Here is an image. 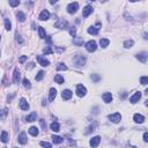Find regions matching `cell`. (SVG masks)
Returning <instances> with one entry per match:
<instances>
[{"label": "cell", "instance_id": "7a4b0ae2", "mask_svg": "<svg viewBox=\"0 0 148 148\" xmlns=\"http://www.w3.org/2000/svg\"><path fill=\"white\" fill-rule=\"evenodd\" d=\"M86 49H87L88 52H94L97 49V44L95 41H89L86 43Z\"/></svg>", "mask_w": 148, "mask_h": 148}, {"label": "cell", "instance_id": "cb8c5ba5", "mask_svg": "<svg viewBox=\"0 0 148 148\" xmlns=\"http://www.w3.org/2000/svg\"><path fill=\"white\" fill-rule=\"evenodd\" d=\"M26 119H27V121H35L36 119H37V113L36 112H31L30 115L29 116H27V118H26Z\"/></svg>", "mask_w": 148, "mask_h": 148}, {"label": "cell", "instance_id": "83f0119b", "mask_svg": "<svg viewBox=\"0 0 148 148\" xmlns=\"http://www.w3.org/2000/svg\"><path fill=\"white\" fill-rule=\"evenodd\" d=\"M110 41L108 38H101L100 39V45H101L102 47H107L108 45H109Z\"/></svg>", "mask_w": 148, "mask_h": 148}, {"label": "cell", "instance_id": "7bdbcfd3", "mask_svg": "<svg viewBox=\"0 0 148 148\" xmlns=\"http://www.w3.org/2000/svg\"><path fill=\"white\" fill-rule=\"evenodd\" d=\"M15 37H16V42H17V43H19V44H23V39H22V37L19 35V34H16V35H15Z\"/></svg>", "mask_w": 148, "mask_h": 148}, {"label": "cell", "instance_id": "44dd1931", "mask_svg": "<svg viewBox=\"0 0 148 148\" xmlns=\"http://www.w3.org/2000/svg\"><path fill=\"white\" fill-rule=\"evenodd\" d=\"M56 96H57V90H56L55 88H51V89H50V93H49V101L52 102L53 100L56 98Z\"/></svg>", "mask_w": 148, "mask_h": 148}, {"label": "cell", "instance_id": "5bb4252c", "mask_svg": "<svg viewBox=\"0 0 148 148\" xmlns=\"http://www.w3.org/2000/svg\"><path fill=\"white\" fill-rule=\"evenodd\" d=\"M135 57H137L138 60L141 61V63H143V64L147 61V52H140V53H138Z\"/></svg>", "mask_w": 148, "mask_h": 148}, {"label": "cell", "instance_id": "11a10c76", "mask_svg": "<svg viewBox=\"0 0 148 148\" xmlns=\"http://www.w3.org/2000/svg\"><path fill=\"white\" fill-rule=\"evenodd\" d=\"M4 148H7V147H4Z\"/></svg>", "mask_w": 148, "mask_h": 148}, {"label": "cell", "instance_id": "603a6c76", "mask_svg": "<svg viewBox=\"0 0 148 148\" xmlns=\"http://www.w3.org/2000/svg\"><path fill=\"white\" fill-rule=\"evenodd\" d=\"M28 132H29V134H31L33 137H37V135H38V130L35 126H31L30 129L28 130Z\"/></svg>", "mask_w": 148, "mask_h": 148}, {"label": "cell", "instance_id": "ba28073f", "mask_svg": "<svg viewBox=\"0 0 148 148\" xmlns=\"http://www.w3.org/2000/svg\"><path fill=\"white\" fill-rule=\"evenodd\" d=\"M100 27H101V23H97V26L95 27H89L88 28V34H90V35H97L100 31Z\"/></svg>", "mask_w": 148, "mask_h": 148}, {"label": "cell", "instance_id": "4316f807", "mask_svg": "<svg viewBox=\"0 0 148 148\" xmlns=\"http://www.w3.org/2000/svg\"><path fill=\"white\" fill-rule=\"evenodd\" d=\"M133 45H134V41L133 39H127V41L124 42V47H126V49H131Z\"/></svg>", "mask_w": 148, "mask_h": 148}, {"label": "cell", "instance_id": "d590c367", "mask_svg": "<svg viewBox=\"0 0 148 148\" xmlns=\"http://www.w3.org/2000/svg\"><path fill=\"white\" fill-rule=\"evenodd\" d=\"M39 145H41L43 148H51V147H52V146H51V143L47 142V141H41V142H39Z\"/></svg>", "mask_w": 148, "mask_h": 148}, {"label": "cell", "instance_id": "db71d44e", "mask_svg": "<svg viewBox=\"0 0 148 148\" xmlns=\"http://www.w3.org/2000/svg\"><path fill=\"white\" fill-rule=\"evenodd\" d=\"M126 148H137V147H134V146H127Z\"/></svg>", "mask_w": 148, "mask_h": 148}, {"label": "cell", "instance_id": "836d02e7", "mask_svg": "<svg viewBox=\"0 0 148 148\" xmlns=\"http://www.w3.org/2000/svg\"><path fill=\"white\" fill-rule=\"evenodd\" d=\"M57 71H67V66H66L65 64H63V63L58 64V66H57Z\"/></svg>", "mask_w": 148, "mask_h": 148}, {"label": "cell", "instance_id": "e0dca14e", "mask_svg": "<svg viewBox=\"0 0 148 148\" xmlns=\"http://www.w3.org/2000/svg\"><path fill=\"white\" fill-rule=\"evenodd\" d=\"M133 119H134V121L138 124H142L143 121H145V117H143L142 115H140V113H135V115L133 116Z\"/></svg>", "mask_w": 148, "mask_h": 148}, {"label": "cell", "instance_id": "ee69618b", "mask_svg": "<svg viewBox=\"0 0 148 148\" xmlns=\"http://www.w3.org/2000/svg\"><path fill=\"white\" fill-rule=\"evenodd\" d=\"M44 53H46V55H51V53H53V51H52V49L50 46H47L46 49H44Z\"/></svg>", "mask_w": 148, "mask_h": 148}, {"label": "cell", "instance_id": "f907efd6", "mask_svg": "<svg viewBox=\"0 0 148 148\" xmlns=\"http://www.w3.org/2000/svg\"><path fill=\"white\" fill-rule=\"evenodd\" d=\"M56 51H57V52H63L64 49H60V47H56Z\"/></svg>", "mask_w": 148, "mask_h": 148}, {"label": "cell", "instance_id": "ffe728a7", "mask_svg": "<svg viewBox=\"0 0 148 148\" xmlns=\"http://www.w3.org/2000/svg\"><path fill=\"white\" fill-rule=\"evenodd\" d=\"M63 98L65 100V101H67V100H71L72 98V91L69 90V89H66V90L63 91Z\"/></svg>", "mask_w": 148, "mask_h": 148}, {"label": "cell", "instance_id": "816d5d0a", "mask_svg": "<svg viewBox=\"0 0 148 148\" xmlns=\"http://www.w3.org/2000/svg\"><path fill=\"white\" fill-rule=\"evenodd\" d=\"M14 96H15V94H12V95H11V96H8V101H11V100H12V98H13Z\"/></svg>", "mask_w": 148, "mask_h": 148}, {"label": "cell", "instance_id": "484cf974", "mask_svg": "<svg viewBox=\"0 0 148 148\" xmlns=\"http://www.w3.org/2000/svg\"><path fill=\"white\" fill-rule=\"evenodd\" d=\"M73 43L77 45V46H82L83 45V39L80 38V37H74L73 38Z\"/></svg>", "mask_w": 148, "mask_h": 148}, {"label": "cell", "instance_id": "bcb514c9", "mask_svg": "<svg viewBox=\"0 0 148 148\" xmlns=\"http://www.w3.org/2000/svg\"><path fill=\"white\" fill-rule=\"evenodd\" d=\"M27 58H28L27 56H22V57H20V63H21V64H23L26 60H27Z\"/></svg>", "mask_w": 148, "mask_h": 148}, {"label": "cell", "instance_id": "d6a6232c", "mask_svg": "<svg viewBox=\"0 0 148 148\" xmlns=\"http://www.w3.org/2000/svg\"><path fill=\"white\" fill-rule=\"evenodd\" d=\"M7 115H8V111H7V109L0 110V119H5V118L7 117Z\"/></svg>", "mask_w": 148, "mask_h": 148}, {"label": "cell", "instance_id": "4dcf8cb0", "mask_svg": "<svg viewBox=\"0 0 148 148\" xmlns=\"http://www.w3.org/2000/svg\"><path fill=\"white\" fill-rule=\"evenodd\" d=\"M52 140L55 143H61L64 141V139L61 137H58V135H52Z\"/></svg>", "mask_w": 148, "mask_h": 148}, {"label": "cell", "instance_id": "60d3db41", "mask_svg": "<svg viewBox=\"0 0 148 148\" xmlns=\"http://www.w3.org/2000/svg\"><path fill=\"white\" fill-rule=\"evenodd\" d=\"M39 124H41V126H42V129L44 130V131H46V123H45V120H44V119H41V120H39Z\"/></svg>", "mask_w": 148, "mask_h": 148}, {"label": "cell", "instance_id": "f35d334b", "mask_svg": "<svg viewBox=\"0 0 148 148\" xmlns=\"http://www.w3.org/2000/svg\"><path fill=\"white\" fill-rule=\"evenodd\" d=\"M23 86H24L26 88H28V89H30V88H31L30 81H29L28 79H23Z\"/></svg>", "mask_w": 148, "mask_h": 148}, {"label": "cell", "instance_id": "6da1fadb", "mask_svg": "<svg viewBox=\"0 0 148 148\" xmlns=\"http://www.w3.org/2000/svg\"><path fill=\"white\" fill-rule=\"evenodd\" d=\"M86 57L82 55H77L73 57V64L75 67H82V66H85L86 64Z\"/></svg>", "mask_w": 148, "mask_h": 148}, {"label": "cell", "instance_id": "d6986e66", "mask_svg": "<svg viewBox=\"0 0 148 148\" xmlns=\"http://www.w3.org/2000/svg\"><path fill=\"white\" fill-rule=\"evenodd\" d=\"M20 109L21 110H28L29 109V104H28V102L26 101L24 98L20 100Z\"/></svg>", "mask_w": 148, "mask_h": 148}, {"label": "cell", "instance_id": "9c48e42d", "mask_svg": "<svg viewBox=\"0 0 148 148\" xmlns=\"http://www.w3.org/2000/svg\"><path fill=\"white\" fill-rule=\"evenodd\" d=\"M36 59H37V61L39 63V65H42L43 67H46V66L50 65V61L46 60L45 58H43L42 56H36Z\"/></svg>", "mask_w": 148, "mask_h": 148}, {"label": "cell", "instance_id": "9f6ffc18", "mask_svg": "<svg viewBox=\"0 0 148 148\" xmlns=\"http://www.w3.org/2000/svg\"><path fill=\"white\" fill-rule=\"evenodd\" d=\"M0 38H1V37H0Z\"/></svg>", "mask_w": 148, "mask_h": 148}, {"label": "cell", "instance_id": "7dc6e473", "mask_svg": "<svg viewBox=\"0 0 148 148\" xmlns=\"http://www.w3.org/2000/svg\"><path fill=\"white\" fill-rule=\"evenodd\" d=\"M67 140H68V145L69 146H75L77 145V142H75L74 140H72V139H67Z\"/></svg>", "mask_w": 148, "mask_h": 148}, {"label": "cell", "instance_id": "30bf717a", "mask_svg": "<svg viewBox=\"0 0 148 148\" xmlns=\"http://www.w3.org/2000/svg\"><path fill=\"white\" fill-rule=\"evenodd\" d=\"M17 141H19V143H21V145H26L28 141L27 139V134H26V132H21L19 135V138H17Z\"/></svg>", "mask_w": 148, "mask_h": 148}, {"label": "cell", "instance_id": "3957f363", "mask_svg": "<svg viewBox=\"0 0 148 148\" xmlns=\"http://www.w3.org/2000/svg\"><path fill=\"white\" fill-rule=\"evenodd\" d=\"M67 26H68V22L66 21V20H64V19H59L55 23V27L58 28V29H66Z\"/></svg>", "mask_w": 148, "mask_h": 148}, {"label": "cell", "instance_id": "f1b7e54d", "mask_svg": "<svg viewBox=\"0 0 148 148\" xmlns=\"http://www.w3.org/2000/svg\"><path fill=\"white\" fill-rule=\"evenodd\" d=\"M55 81L58 83V85H63L64 83V78L63 75H60V74H57L55 77Z\"/></svg>", "mask_w": 148, "mask_h": 148}, {"label": "cell", "instance_id": "ac0fdd59", "mask_svg": "<svg viewBox=\"0 0 148 148\" xmlns=\"http://www.w3.org/2000/svg\"><path fill=\"white\" fill-rule=\"evenodd\" d=\"M102 98H103V101L105 103H110V102L112 101V95H111V93H104L102 95Z\"/></svg>", "mask_w": 148, "mask_h": 148}, {"label": "cell", "instance_id": "8d00e7d4", "mask_svg": "<svg viewBox=\"0 0 148 148\" xmlns=\"http://www.w3.org/2000/svg\"><path fill=\"white\" fill-rule=\"evenodd\" d=\"M43 78H44V72H43V71H39V72H38V74L36 75L35 79H36V81H41V80L43 79Z\"/></svg>", "mask_w": 148, "mask_h": 148}, {"label": "cell", "instance_id": "b9f144b4", "mask_svg": "<svg viewBox=\"0 0 148 148\" xmlns=\"http://www.w3.org/2000/svg\"><path fill=\"white\" fill-rule=\"evenodd\" d=\"M91 80H93V81H95V82H98L100 81V79H101V78L98 77V75H97V74H93V75H91Z\"/></svg>", "mask_w": 148, "mask_h": 148}, {"label": "cell", "instance_id": "8fae6325", "mask_svg": "<svg viewBox=\"0 0 148 148\" xmlns=\"http://www.w3.org/2000/svg\"><path fill=\"white\" fill-rule=\"evenodd\" d=\"M140 98H141V93H140V91H137V93H134V95L130 97V102H131L132 104H134V103L139 102Z\"/></svg>", "mask_w": 148, "mask_h": 148}, {"label": "cell", "instance_id": "74e56055", "mask_svg": "<svg viewBox=\"0 0 148 148\" xmlns=\"http://www.w3.org/2000/svg\"><path fill=\"white\" fill-rule=\"evenodd\" d=\"M140 83L143 86H146L148 83V77H141L140 78Z\"/></svg>", "mask_w": 148, "mask_h": 148}, {"label": "cell", "instance_id": "52a82bcc", "mask_svg": "<svg viewBox=\"0 0 148 148\" xmlns=\"http://www.w3.org/2000/svg\"><path fill=\"white\" fill-rule=\"evenodd\" d=\"M97 125H98V124H97V121H94L93 124H90V125H89V126H88L87 129H86V131H85V134H86V135L90 134L91 132H94L96 129H97Z\"/></svg>", "mask_w": 148, "mask_h": 148}, {"label": "cell", "instance_id": "e575fe53", "mask_svg": "<svg viewBox=\"0 0 148 148\" xmlns=\"http://www.w3.org/2000/svg\"><path fill=\"white\" fill-rule=\"evenodd\" d=\"M5 28L6 30H11L12 29V23L9 21V19H5Z\"/></svg>", "mask_w": 148, "mask_h": 148}, {"label": "cell", "instance_id": "7c38bea8", "mask_svg": "<svg viewBox=\"0 0 148 148\" xmlns=\"http://www.w3.org/2000/svg\"><path fill=\"white\" fill-rule=\"evenodd\" d=\"M93 11L94 9H93L91 6H86L85 8H83V11H82V16L83 17H88L91 13H93Z\"/></svg>", "mask_w": 148, "mask_h": 148}, {"label": "cell", "instance_id": "4fadbf2b", "mask_svg": "<svg viewBox=\"0 0 148 148\" xmlns=\"http://www.w3.org/2000/svg\"><path fill=\"white\" fill-rule=\"evenodd\" d=\"M20 79H21V73H20L19 68H15V69H14V75H13L14 83H19L20 82Z\"/></svg>", "mask_w": 148, "mask_h": 148}, {"label": "cell", "instance_id": "681fc988", "mask_svg": "<svg viewBox=\"0 0 148 148\" xmlns=\"http://www.w3.org/2000/svg\"><path fill=\"white\" fill-rule=\"evenodd\" d=\"M34 66H35V64H34V63H30V64H29V66H27V68H29V69H30V68H34Z\"/></svg>", "mask_w": 148, "mask_h": 148}, {"label": "cell", "instance_id": "f6af8a7d", "mask_svg": "<svg viewBox=\"0 0 148 148\" xmlns=\"http://www.w3.org/2000/svg\"><path fill=\"white\" fill-rule=\"evenodd\" d=\"M69 34H71V36H75V34H77V28L72 27L71 29H69Z\"/></svg>", "mask_w": 148, "mask_h": 148}, {"label": "cell", "instance_id": "f5cc1de1", "mask_svg": "<svg viewBox=\"0 0 148 148\" xmlns=\"http://www.w3.org/2000/svg\"><path fill=\"white\" fill-rule=\"evenodd\" d=\"M143 38H145V39H147V34H146V33L143 34Z\"/></svg>", "mask_w": 148, "mask_h": 148}, {"label": "cell", "instance_id": "5b68a950", "mask_svg": "<svg viewBox=\"0 0 148 148\" xmlns=\"http://www.w3.org/2000/svg\"><path fill=\"white\" fill-rule=\"evenodd\" d=\"M87 94V89L83 85H78L77 86V95L79 97H83V96Z\"/></svg>", "mask_w": 148, "mask_h": 148}, {"label": "cell", "instance_id": "9a60e30c", "mask_svg": "<svg viewBox=\"0 0 148 148\" xmlns=\"http://www.w3.org/2000/svg\"><path fill=\"white\" fill-rule=\"evenodd\" d=\"M100 142H101V138L100 137H94L93 139H90V141H89V145L91 146V147H97V146L100 145Z\"/></svg>", "mask_w": 148, "mask_h": 148}, {"label": "cell", "instance_id": "d4e9b609", "mask_svg": "<svg viewBox=\"0 0 148 148\" xmlns=\"http://www.w3.org/2000/svg\"><path fill=\"white\" fill-rule=\"evenodd\" d=\"M50 127H51V130H52V131H55V132H59V131H60V125H59L57 121H53V123L50 125Z\"/></svg>", "mask_w": 148, "mask_h": 148}, {"label": "cell", "instance_id": "8992f818", "mask_svg": "<svg viewBox=\"0 0 148 148\" xmlns=\"http://www.w3.org/2000/svg\"><path fill=\"white\" fill-rule=\"evenodd\" d=\"M109 119L112 121V123L117 124V123H119V121H120L121 115L119 112H116V113H112V115H109Z\"/></svg>", "mask_w": 148, "mask_h": 148}, {"label": "cell", "instance_id": "2e32d148", "mask_svg": "<svg viewBox=\"0 0 148 148\" xmlns=\"http://www.w3.org/2000/svg\"><path fill=\"white\" fill-rule=\"evenodd\" d=\"M49 17H50V13H49V11H46V9L42 11L41 14H39V20H41V21H45V20H47Z\"/></svg>", "mask_w": 148, "mask_h": 148}, {"label": "cell", "instance_id": "7402d4cb", "mask_svg": "<svg viewBox=\"0 0 148 148\" xmlns=\"http://www.w3.org/2000/svg\"><path fill=\"white\" fill-rule=\"evenodd\" d=\"M0 141H1V142H4V143L8 142V133H7L6 131L1 132V135H0Z\"/></svg>", "mask_w": 148, "mask_h": 148}, {"label": "cell", "instance_id": "277c9868", "mask_svg": "<svg viewBox=\"0 0 148 148\" xmlns=\"http://www.w3.org/2000/svg\"><path fill=\"white\" fill-rule=\"evenodd\" d=\"M78 9H79V4L78 3H71L68 6H67V12H68L69 14L77 13Z\"/></svg>", "mask_w": 148, "mask_h": 148}, {"label": "cell", "instance_id": "f546056e", "mask_svg": "<svg viewBox=\"0 0 148 148\" xmlns=\"http://www.w3.org/2000/svg\"><path fill=\"white\" fill-rule=\"evenodd\" d=\"M16 16H17V19H19L20 22H24L26 21V15H24V13H23V12H17Z\"/></svg>", "mask_w": 148, "mask_h": 148}, {"label": "cell", "instance_id": "1f68e13d", "mask_svg": "<svg viewBox=\"0 0 148 148\" xmlns=\"http://www.w3.org/2000/svg\"><path fill=\"white\" fill-rule=\"evenodd\" d=\"M38 34L41 38H45L46 37V34H45V30H44L43 27H38Z\"/></svg>", "mask_w": 148, "mask_h": 148}, {"label": "cell", "instance_id": "ab89813d", "mask_svg": "<svg viewBox=\"0 0 148 148\" xmlns=\"http://www.w3.org/2000/svg\"><path fill=\"white\" fill-rule=\"evenodd\" d=\"M9 5H11L12 7H16V6L20 5V1L19 0H11V1H9Z\"/></svg>", "mask_w": 148, "mask_h": 148}, {"label": "cell", "instance_id": "c3c4849f", "mask_svg": "<svg viewBox=\"0 0 148 148\" xmlns=\"http://www.w3.org/2000/svg\"><path fill=\"white\" fill-rule=\"evenodd\" d=\"M143 141H145V142H147V141H148V133H147V132H145V133H143Z\"/></svg>", "mask_w": 148, "mask_h": 148}]
</instances>
